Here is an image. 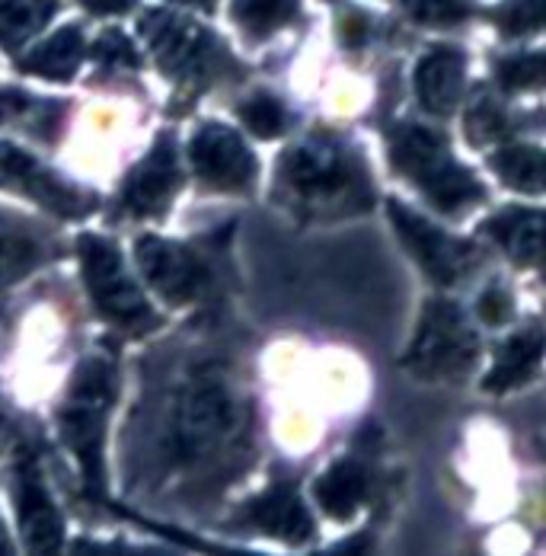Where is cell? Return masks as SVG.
Here are the masks:
<instances>
[{
	"label": "cell",
	"mask_w": 546,
	"mask_h": 556,
	"mask_svg": "<svg viewBox=\"0 0 546 556\" xmlns=\"http://www.w3.org/2000/svg\"><path fill=\"white\" fill-rule=\"evenodd\" d=\"M314 490L332 518H352L368 496V470L355 460L332 464Z\"/></svg>",
	"instance_id": "cell-18"
},
{
	"label": "cell",
	"mask_w": 546,
	"mask_h": 556,
	"mask_svg": "<svg viewBox=\"0 0 546 556\" xmlns=\"http://www.w3.org/2000/svg\"><path fill=\"white\" fill-rule=\"evenodd\" d=\"M246 518L259 531L281 538L288 544H304V541L314 538V521H310L304 502L297 496L294 483H278L269 493H263L259 500L250 502Z\"/></svg>",
	"instance_id": "cell-14"
},
{
	"label": "cell",
	"mask_w": 546,
	"mask_h": 556,
	"mask_svg": "<svg viewBox=\"0 0 546 556\" xmlns=\"http://www.w3.org/2000/svg\"><path fill=\"white\" fill-rule=\"evenodd\" d=\"M58 0H0V46L20 49L55 13Z\"/></svg>",
	"instance_id": "cell-21"
},
{
	"label": "cell",
	"mask_w": 546,
	"mask_h": 556,
	"mask_svg": "<svg viewBox=\"0 0 546 556\" xmlns=\"http://www.w3.org/2000/svg\"><path fill=\"white\" fill-rule=\"evenodd\" d=\"M486 233H492L505 247L511 260L528 263V266L541 263V253H544V215L541 212L508 208L486 222Z\"/></svg>",
	"instance_id": "cell-17"
},
{
	"label": "cell",
	"mask_w": 546,
	"mask_h": 556,
	"mask_svg": "<svg viewBox=\"0 0 546 556\" xmlns=\"http://www.w3.org/2000/svg\"><path fill=\"white\" fill-rule=\"evenodd\" d=\"M390 222L396 227V233L403 237L406 250L441 285H450V281H457L464 273L473 269L477 250L470 243H460V240L447 237L444 230H437L435 224L426 222L422 215L409 212L406 205L390 202Z\"/></svg>",
	"instance_id": "cell-9"
},
{
	"label": "cell",
	"mask_w": 546,
	"mask_h": 556,
	"mask_svg": "<svg viewBox=\"0 0 546 556\" xmlns=\"http://www.w3.org/2000/svg\"><path fill=\"white\" fill-rule=\"evenodd\" d=\"M412 20L429 26H454L470 16V0H396Z\"/></svg>",
	"instance_id": "cell-26"
},
{
	"label": "cell",
	"mask_w": 546,
	"mask_h": 556,
	"mask_svg": "<svg viewBox=\"0 0 546 556\" xmlns=\"http://www.w3.org/2000/svg\"><path fill=\"white\" fill-rule=\"evenodd\" d=\"M498 77L505 87L511 90H528V87H541L544 84V58L528 55V58H508L498 67Z\"/></svg>",
	"instance_id": "cell-28"
},
{
	"label": "cell",
	"mask_w": 546,
	"mask_h": 556,
	"mask_svg": "<svg viewBox=\"0 0 546 556\" xmlns=\"http://www.w3.org/2000/svg\"><path fill=\"white\" fill-rule=\"evenodd\" d=\"M464 55L454 49H435L416 67V93L422 106L435 115H447L464 93Z\"/></svg>",
	"instance_id": "cell-15"
},
{
	"label": "cell",
	"mask_w": 546,
	"mask_h": 556,
	"mask_svg": "<svg viewBox=\"0 0 546 556\" xmlns=\"http://www.w3.org/2000/svg\"><path fill=\"white\" fill-rule=\"evenodd\" d=\"M141 33L157 58V64L166 74L182 77V80L212 71V61L218 55V46L205 29H199L189 20H179L173 13H164V10L148 13L141 23Z\"/></svg>",
	"instance_id": "cell-7"
},
{
	"label": "cell",
	"mask_w": 546,
	"mask_h": 556,
	"mask_svg": "<svg viewBox=\"0 0 546 556\" xmlns=\"http://www.w3.org/2000/svg\"><path fill=\"white\" fill-rule=\"evenodd\" d=\"M58 118H61L58 103L33 100V97L16 93V90H0V122L3 125H20V128L42 135L46 141H52Z\"/></svg>",
	"instance_id": "cell-22"
},
{
	"label": "cell",
	"mask_w": 546,
	"mask_h": 556,
	"mask_svg": "<svg viewBox=\"0 0 546 556\" xmlns=\"http://www.w3.org/2000/svg\"><path fill=\"white\" fill-rule=\"evenodd\" d=\"M0 554H7V534H3V525H0Z\"/></svg>",
	"instance_id": "cell-35"
},
{
	"label": "cell",
	"mask_w": 546,
	"mask_h": 556,
	"mask_svg": "<svg viewBox=\"0 0 546 556\" xmlns=\"http://www.w3.org/2000/svg\"><path fill=\"white\" fill-rule=\"evenodd\" d=\"M93 55L103 64H128V67L138 64V55H135L131 42L122 33H103V39L93 46Z\"/></svg>",
	"instance_id": "cell-30"
},
{
	"label": "cell",
	"mask_w": 546,
	"mask_h": 556,
	"mask_svg": "<svg viewBox=\"0 0 546 556\" xmlns=\"http://www.w3.org/2000/svg\"><path fill=\"white\" fill-rule=\"evenodd\" d=\"M42 260V243L23 227L0 215V288L29 276Z\"/></svg>",
	"instance_id": "cell-20"
},
{
	"label": "cell",
	"mask_w": 546,
	"mask_h": 556,
	"mask_svg": "<svg viewBox=\"0 0 546 556\" xmlns=\"http://www.w3.org/2000/svg\"><path fill=\"white\" fill-rule=\"evenodd\" d=\"M390 154L403 176H409L441 212H460L483 199L480 182L460 167L447 141L426 125H399L390 135Z\"/></svg>",
	"instance_id": "cell-3"
},
{
	"label": "cell",
	"mask_w": 546,
	"mask_h": 556,
	"mask_svg": "<svg viewBox=\"0 0 546 556\" xmlns=\"http://www.w3.org/2000/svg\"><path fill=\"white\" fill-rule=\"evenodd\" d=\"M278 192L301 215L345 218L371 208V179L358 154L335 138H304L278 167Z\"/></svg>",
	"instance_id": "cell-2"
},
{
	"label": "cell",
	"mask_w": 546,
	"mask_h": 556,
	"mask_svg": "<svg viewBox=\"0 0 546 556\" xmlns=\"http://www.w3.org/2000/svg\"><path fill=\"white\" fill-rule=\"evenodd\" d=\"M0 182L39 199L46 208L67 215V218H80L97 205L93 195L77 192L74 186L61 182L55 173L42 169L29 154H23L20 148H10V144H0Z\"/></svg>",
	"instance_id": "cell-11"
},
{
	"label": "cell",
	"mask_w": 546,
	"mask_h": 556,
	"mask_svg": "<svg viewBox=\"0 0 546 556\" xmlns=\"http://www.w3.org/2000/svg\"><path fill=\"white\" fill-rule=\"evenodd\" d=\"M250 442V406L218 368H199L169 409V454L182 467H220Z\"/></svg>",
	"instance_id": "cell-1"
},
{
	"label": "cell",
	"mask_w": 546,
	"mask_h": 556,
	"mask_svg": "<svg viewBox=\"0 0 546 556\" xmlns=\"http://www.w3.org/2000/svg\"><path fill=\"white\" fill-rule=\"evenodd\" d=\"M240 115L250 131L259 138H275L288 128V110L275 100L272 93H256L246 103H240Z\"/></svg>",
	"instance_id": "cell-25"
},
{
	"label": "cell",
	"mask_w": 546,
	"mask_h": 556,
	"mask_svg": "<svg viewBox=\"0 0 546 556\" xmlns=\"http://www.w3.org/2000/svg\"><path fill=\"white\" fill-rule=\"evenodd\" d=\"M477 358V333L464 311L444 298L429 301L416 342L406 355V368L419 378H457Z\"/></svg>",
	"instance_id": "cell-6"
},
{
	"label": "cell",
	"mask_w": 546,
	"mask_h": 556,
	"mask_svg": "<svg viewBox=\"0 0 546 556\" xmlns=\"http://www.w3.org/2000/svg\"><path fill=\"white\" fill-rule=\"evenodd\" d=\"M467 131L473 135V141L477 144H483V141H495V138H501L505 135V115L495 110L492 103H480L477 110L467 115Z\"/></svg>",
	"instance_id": "cell-29"
},
{
	"label": "cell",
	"mask_w": 546,
	"mask_h": 556,
	"mask_svg": "<svg viewBox=\"0 0 546 556\" xmlns=\"http://www.w3.org/2000/svg\"><path fill=\"white\" fill-rule=\"evenodd\" d=\"M365 33H368V29H365V23H361V20H348V26H345V36H348V42H358Z\"/></svg>",
	"instance_id": "cell-33"
},
{
	"label": "cell",
	"mask_w": 546,
	"mask_h": 556,
	"mask_svg": "<svg viewBox=\"0 0 546 556\" xmlns=\"http://www.w3.org/2000/svg\"><path fill=\"white\" fill-rule=\"evenodd\" d=\"M112 403V371L103 362L80 365L71 400L61 413V432L71 451L77 454L84 473L100 486L103 483V432L106 406Z\"/></svg>",
	"instance_id": "cell-4"
},
{
	"label": "cell",
	"mask_w": 546,
	"mask_h": 556,
	"mask_svg": "<svg viewBox=\"0 0 546 556\" xmlns=\"http://www.w3.org/2000/svg\"><path fill=\"white\" fill-rule=\"evenodd\" d=\"M297 13V0H237V23L253 36H272L275 29H281L284 23H291Z\"/></svg>",
	"instance_id": "cell-23"
},
{
	"label": "cell",
	"mask_w": 546,
	"mask_h": 556,
	"mask_svg": "<svg viewBox=\"0 0 546 556\" xmlns=\"http://www.w3.org/2000/svg\"><path fill=\"white\" fill-rule=\"evenodd\" d=\"M541 355H544V336H541V330H528V333L511 336L498 349V358L492 365V375L486 378V390L505 393V390L521 388L524 381H531L537 375Z\"/></svg>",
	"instance_id": "cell-16"
},
{
	"label": "cell",
	"mask_w": 546,
	"mask_h": 556,
	"mask_svg": "<svg viewBox=\"0 0 546 556\" xmlns=\"http://www.w3.org/2000/svg\"><path fill=\"white\" fill-rule=\"evenodd\" d=\"M498 26L508 36H521V33H537L544 26V0H508L498 13H495Z\"/></svg>",
	"instance_id": "cell-27"
},
{
	"label": "cell",
	"mask_w": 546,
	"mask_h": 556,
	"mask_svg": "<svg viewBox=\"0 0 546 556\" xmlns=\"http://www.w3.org/2000/svg\"><path fill=\"white\" fill-rule=\"evenodd\" d=\"M80 58H84V36L77 26H67L52 39H46L39 49H33L23 61V71L49 77V80H67L77 71Z\"/></svg>",
	"instance_id": "cell-19"
},
{
	"label": "cell",
	"mask_w": 546,
	"mask_h": 556,
	"mask_svg": "<svg viewBox=\"0 0 546 556\" xmlns=\"http://www.w3.org/2000/svg\"><path fill=\"white\" fill-rule=\"evenodd\" d=\"M16 511H20V534L29 551L36 554H55L64 544V525L58 515L55 502L42 486V477L33 464L16 467Z\"/></svg>",
	"instance_id": "cell-13"
},
{
	"label": "cell",
	"mask_w": 546,
	"mask_h": 556,
	"mask_svg": "<svg viewBox=\"0 0 546 556\" xmlns=\"http://www.w3.org/2000/svg\"><path fill=\"white\" fill-rule=\"evenodd\" d=\"M182 173L176 161V141L173 135H161L157 144L151 148V154L128 173L125 189H122V205L125 212H131L135 218L144 215H161L169 199L176 195Z\"/></svg>",
	"instance_id": "cell-12"
},
{
	"label": "cell",
	"mask_w": 546,
	"mask_h": 556,
	"mask_svg": "<svg viewBox=\"0 0 546 556\" xmlns=\"http://www.w3.org/2000/svg\"><path fill=\"white\" fill-rule=\"evenodd\" d=\"M189 157H192L195 173L220 192L250 189L256 179V157L250 154L243 138L227 125H205L192 138Z\"/></svg>",
	"instance_id": "cell-10"
},
{
	"label": "cell",
	"mask_w": 546,
	"mask_h": 556,
	"mask_svg": "<svg viewBox=\"0 0 546 556\" xmlns=\"http://www.w3.org/2000/svg\"><path fill=\"white\" fill-rule=\"evenodd\" d=\"M492 167L515 189H524V192L544 189V154L537 148H508L492 157Z\"/></svg>",
	"instance_id": "cell-24"
},
{
	"label": "cell",
	"mask_w": 546,
	"mask_h": 556,
	"mask_svg": "<svg viewBox=\"0 0 546 556\" xmlns=\"http://www.w3.org/2000/svg\"><path fill=\"white\" fill-rule=\"evenodd\" d=\"M480 317L486 324H505L511 317V298L501 288H490L480 301Z\"/></svg>",
	"instance_id": "cell-31"
},
{
	"label": "cell",
	"mask_w": 546,
	"mask_h": 556,
	"mask_svg": "<svg viewBox=\"0 0 546 556\" xmlns=\"http://www.w3.org/2000/svg\"><path fill=\"white\" fill-rule=\"evenodd\" d=\"M179 3H192V7H202V10H212L215 0H179Z\"/></svg>",
	"instance_id": "cell-34"
},
{
	"label": "cell",
	"mask_w": 546,
	"mask_h": 556,
	"mask_svg": "<svg viewBox=\"0 0 546 556\" xmlns=\"http://www.w3.org/2000/svg\"><path fill=\"white\" fill-rule=\"evenodd\" d=\"M80 3L93 13H125L135 7V0H80Z\"/></svg>",
	"instance_id": "cell-32"
},
{
	"label": "cell",
	"mask_w": 546,
	"mask_h": 556,
	"mask_svg": "<svg viewBox=\"0 0 546 556\" xmlns=\"http://www.w3.org/2000/svg\"><path fill=\"white\" fill-rule=\"evenodd\" d=\"M80 263H84V281L90 288V298L97 307L125 330L144 333L157 324L148 298L138 291V285L122 266L118 247L103 237H80Z\"/></svg>",
	"instance_id": "cell-5"
},
{
	"label": "cell",
	"mask_w": 546,
	"mask_h": 556,
	"mask_svg": "<svg viewBox=\"0 0 546 556\" xmlns=\"http://www.w3.org/2000/svg\"><path fill=\"white\" fill-rule=\"evenodd\" d=\"M138 269L161 291V298L169 304H192L205 294L208 288V266L186 247L161 240V237H144L135 247Z\"/></svg>",
	"instance_id": "cell-8"
}]
</instances>
